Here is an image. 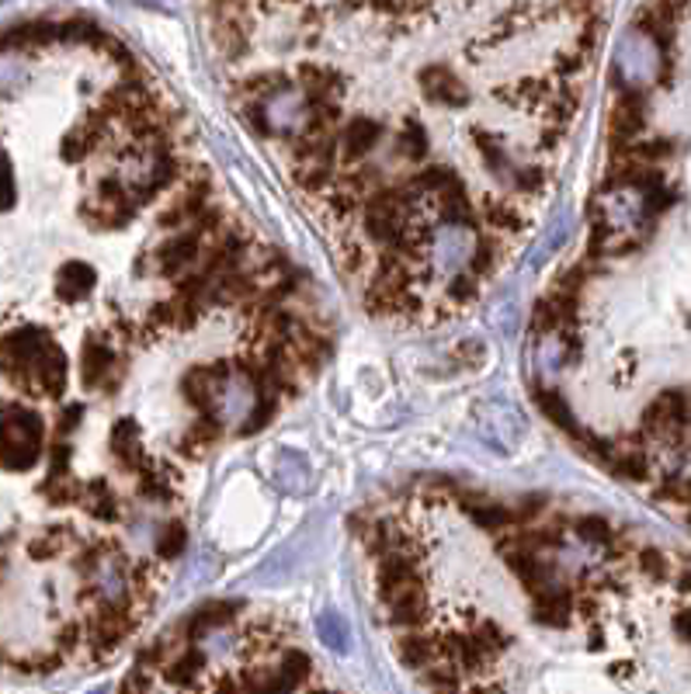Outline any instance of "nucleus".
<instances>
[{
    "label": "nucleus",
    "instance_id": "obj_1",
    "mask_svg": "<svg viewBox=\"0 0 691 694\" xmlns=\"http://www.w3.org/2000/svg\"><path fill=\"white\" fill-rule=\"evenodd\" d=\"M664 46L653 39L650 32H643L640 25H632L622 42H619V56H615V84L629 87V90H643L653 81L664 77Z\"/></svg>",
    "mask_w": 691,
    "mask_h": 694
},
{
    "label": "nucleus",
    "instance_id": "obj_2",
    "mask_svg": "<svg viewBox=\"0 0 691 694\" xmlns=\"http://www.w3.org/2000/svg\"><path fill=\"white\" fill-rule=\"evenodd\" d=\"M646 125V105L640 98V90H619V101L611 108L608 119V139H611V154L619 157L629 149V143H637V133H643Z\"/></svg>",
    "mask_w": 691,
    "mask_h": 694
},
{
    "label": "nucleus",
    "instance_id": "obj_3",
    "mask_svg": "<svg viewBox=\"0 0 691 694\" xmlns=\"http://www.w3.org/2000/svg\"><path fill=\"white\" fill-rule=\"evenodd\" d=\"M202 236L198 233H178V236H171V240H163L160 247L154 251V257H157V268H160V275H167V278H181L189 268H195L198 260H202Z\"/></svg>",
    "mask_w": 691,
    "mask_h": 694
},
{
    "label": "nucleus",
    "instance_id": "obj_4",
    "mask_svg": "<svg viewBox=\"0 0 691 694\" xmlns=\"http://www.w3.org/2000/svg\"><path fill=\"white\" fill-rule=\"evenodd\" d=\"M417 84L424 90V98L435 101V105H445V108L470 105V90H465V84L456 77V70H448V66H438V63L435 66H424Z\"/></svg>",
    "mask_w": 691,
    "mask_h": 694
},
{
    "label": "nucleus",
    "instance_id": "obj_5",
    "mask_svg": "<svg viewBox=\"0 0 691 694\" xmlns=\"http://www.w3.org/2000/svg\"><path fill=\"white\" fill-rule=\"evenodd\" d=\"M43 455V438L28 435L22 424L4 421V465L11 473H28Z\"/></svg>",
    "mask_w": 691,
    "mask_h": 694
},
{
    "label": "nucleus",
    "instance_id": "obj_6",
    "mask_svg": "<svg viewBox=\"0 0 691 694\" xmlns=\"http://www.w3.org/2000/svg\"><path fill=\"white\" fill-rule=\"evenodd\" d=\"M295 84L306 90V98L313 105H324V101H338L344 98V77L341 73H334L320 63H303L295 70Z\"/></svg>",
    "mask_w": 691,
    "mask_h": 694
},
{
    "label": "nucleus",
    "instance_id": "obj_7",
    "mask_svg": "<svg viewBox=\"0 0 691 694\" xmlns=\"http://www.w3.org/2000/svg\"><path fill=\"white\" fill-rule=\"evenodd\" d=\"M240 611H244V601H209V605H202L189 618V622H184V635H189L192 643H198L202 635H209L216 629H227Z\"/></svg>",
    "mask_w": 691,
    "mask_h": 694
},
{
    "label": "nucleus",
    "instance_id": "obj_8",
    "mask_svg": "<svg viewBox=\"0 0 691 694\" xmlns=\"http://www.w3.org/2000/svg\"><path fill=\"white\" fill-rule=\"evenodd\" d=\"M98 285V275L84 260H66V265L56 271V299L60 303H81Z\"/></svg>",
    "mask_w": 691,
    "mask_h": 694
},
{
    "label": "nucleus",
    "instance_id": "obj_9",
    "mask_svg": "<svg viewBox=\"0 0 691 694\" xmlns=\"http://www.w3.org/2000/svg\"><path fill=\"white\" fill-rule=\"evenodd\" d=\"M397 649H400V660H403L407 667H414V670H427V667L438 663L441 656H445V649H441V635H424V632H417V629H407V632L400 635Z\"/></svg>",
    "mask_w": 691,
    "mask_h": 694
},
{
    "label": "nucleus",
    "instance_id": "obj_10",
    "mask_svg": "<svg viewBox=\"0 0 691 694\" xmlns=\"http://www.w3.org/2000/svg\"><path fill=\"white\" fill-rule=\"evenodd\" d=\"M28 386L35 392H43V397H52V400L63 397V389H66V358H63V351L56 344L43 354V362L35 365Z\"/></svg>",
    "mask_w": 691,
    "mask_h": 694
},
{
    "label": "nucleus",
    "instance_id": "obj_11",
    "mask_svg": "<svg viewBox=\"0 0 691 694\" xmlns=\"http://www.w3.org/2000/svg\"><path fill=\"white\" fill-rule=\"evenodd\" d=\"M383 139V125L376 119H354L344 125L341 133V157L344 160H365L372 149H376V143Z\"/></svg>",
    "mask_w": 691,
    "mask_h": 694
},
{
    "label": "nucleus",
    "instance_id": "obj_12",
    "mask_svg": "<svg viewBox=\"0 0 691 694\" xmlns=\"http://www.w3.org/2000/svg\"><path fill=\"white\" fill-rule=\"evenodd\" d=\"M108 448L116 462L125 468V473H133V468H143V452H140V424L133 417H122L111 427V438Z\"/></svg>",
    "mask_w": 691,
    "mask_h": 694
},
{
    "label": "nucleus",
    "instance_id": "obj_13",
    "mask_svg": "<svg viewBox=\"0 0 691 694\" xmlns=\"http://www.w3.org/2000/svg\"><path fill=\"white\" fill-rule=\"evenodd\" d=\"M219 438H222V421H219L216 414H198V421L178 438V452H181L184 459L195 462V459H202L205 452H209V448H213Z\"/></svg>",
    "mask_w": 691,
    "mask_h": 694
},
{
    "label": "nucleus",
    "instance_id": "obj_14",
    "mask_svg": "<svg viewBox=\"0 0 691 694\" xmlns=\"http://www.w3.org/2000/svg\"><path fill=\"white\" fill-rule=\"evenodd\" d=\"M116 368V354L101 341V337H87L81 348V382L87 389H101L105 375Z\"/></svg>",
    "mask_w": 691,
    "mask_h": 694
},
{
    "label": "nucleus",
    "instance_id": "obj_15",
    "mask_svg": "<svg viewBox=\"0 0 691 694\" xmlns=\"http://www.w3.org/2000/svg\"><path fill=\"white\" fill-rule=\"evenodd\" d=\"M462 511L487 532H497V528H508V524H514V508H504V503H497L490 497H480V494L462 497Z\"/></svg>",
    "mask_w": 691,
    "mask_h": 694
},
{
    "label": "nucleus",
    "instance_id": "obj_16",
    "mask_svg": "<svg viewBox=\"0 0 691 694\" xmlns=\"http://www.w3.org/2000/svg\"><path fill=\"white\" fill-rule=\"evenodd\" d=\"M81 508L98 518V521H119V497L116 490L105 483V479H90L84 483V494H81Z\"/></svg>",
    "mask_w": 691,
    "mask_h": 694
},
{
    "label": "nucleus",
    "instance_id": "obj_17",
    "mask_svg": "<svg viewBox=\"0 0 691 694\" xmlns=\"http://www.w3.org/2000/svg\"><path fill=\"white\" fill-rule=\"evenodd\" d=\"M573 532L581 535V541H587V546H597V549H611V552H619V538L622 532L615 528V524L608 518H577L573 521Z\"/></svg>",
    "mask_w": 691,
    "mask_h": 694
},
{
    "label": "nucleus",
    "instance_id": "obj_18",
    "mask_svg": "<svg viewBox=\"0 0 691 694\" xmlns=\"http://www.w3.org/2000/svg\"><path fill=\"white\" fill-rule=\"evenodd\" d=\"M70 541H73V528H66V524H56V528H46V532H39L28 541V556L35 562L56 559V556H63L70 549Z\"/></svg>",
    "mask_w": 691,
    "mask_h": 694
},
{
    "label": "nucleus",
    "instance_id": "obj_19",
    "mask_svg": "<svg viewBox=\"0 0 691 694\" xmlns=\"http://www.w3.org/2000/svg\"><path fill=\"white\" fill-rule=\"evenodd\" d=\"M205 663V656L202 649H189V653H181L174 656V660H167L160 670H163V681L167 684H174V687H192V681L198 678V670Z\"/></svg>",
    "mask_w": 691,
    "mask_h": 694
},
{
    "label": "nucleus",
    "instance_id": "obj_20",
    "mask_svg": "<svg viewBox=\"0 0 691 694\" xmlns=\"http://www.w3.org/2000/svg\"><path fill=\"white\" fill-rule=\"evenodd\" d=\"M330 181H334V160H299L295 184L303 192H330Z\"/></svg>",
    "mask_w": 691,
    "mask_h": 694
},
{
    "label": "nucleus",
    "instance_id": "obj_21",
    "mask_svg": "<svg viewBox=\"0 0 691 694\" xmlns=\"http://www.w3.org/2000/svg\"><path fill=\"white\" fill-rule=\"evenodd\" d=\"M473 143L480 146L483 160H487V167H490V171H494L497 178H504V181L514 178V167H511L508 154H504V146L497 143V136H490L487 129H476V133H473Z\"/></svg>",
    "mask_w": 691,
    "mask_h": 694
},
{
    "label": "nucleus",
    "instance_id": "obj_22",
    "mask_svg": "<svg viewBox=\"0 0 691 694\" xmlns=\"http://www.w3.org/2000/svg\"><path fill=\"white\" fill-rule=\"evenodd\" d=\"M154 549H157V559H178L189 549V528H184V521H163Z\"/></svg>",
    "mask_w": 691,
    "mask_h": 694
},
{
    "label": "nucleus",
    "instance_id": "obj_23",
    "mask_svg": "<svg viewBox=\"0 0 691 694\" xmlns=\"http://www.w3.org/2000/svg\"><path fill=\"white\" fill-rule=\"evenodd\" d=\"M39 494L46 503H52V508H66V503H81V494H84V483H73L70 476H49Z\"/></svg>",
    "mask_w": 691,
    "mask_h": 694
},
{
    "label": "nucleus",
    "instance_id": "obj_24",
    "mask_svg": "<svg viewBox=\"0 0 691 694\" xmlns=\"http://www.w3.org/2000/svg\"><path fill=\"white\" fill-rule=\"evenodd\" d=\"M487 222L500 236H518L521 230H525V216H521L508 202H487Z\"/></svg>",
    "mask_w": 691,
    "mask_h": 694
},
{
    "label": "nucleus",
    "instance_id": "obj_25",
    "mask_svg": "<svg viewBox=\"0 0 691 694\" xmlns=\"http://www.w3.org/2000/svg\"><path fill=\"white\" fill-rule=\"evenodd\" d=\"M535 403L543 406V414H546L553 424H559L563 430H577V424H573V414H570V406H567V400L559 397L556 389H535Z\"/></svg>",
    "mask_w": 691,
    "mask_h": 694
},
{
    "label": "nucleus",
    "instance_id": "obj_26",
    "mask_svg": "<svg viewBox=\"0 0 691 694\" xmlns=\"http://www.w3.org/2000/svg\"><path fill=\"white\" fill-rule=\"evenodd\" d=\"M465 271L476 275V278L494 275L497 271V240H476L470 260H465Z\"/></svg>",
    "mask_w": 691,
    "mask_h": 694
},
{
    "label": "nucleus",
    "instance_id": "obj_27",
    "mask_svg": "<svg viewBox=\"0 0 691 694\" xmlns=\"http://www.w3.org/2000/svg\"><path fill=\"white\" fill-rule=\"evenodd\" d=\"M278 414V397H257V403L251 406V417H244L240 424V435H257V430H265Z\"/></svg>",
    "mask_w": 691,
    "mask_h": 694
},
{
    "label": "nucleus",
    "instance_id": "obj_28",
    "mask_svg": "<svg viewBox=\"0 0 691 694\" xmlns=\"http://www.w3.org/2000/svg\"><path fill=\"white\" fill-rule=\"evenodd\" d=\"M310 670H313V660L306 653H299V649H289L286 656H282V663H278V673H282V678L292 684V687H299L306 678H310Z\"/></svg>",
    "mask_w": 691,
    "mask_h": 694
},
{
    "label": "nucleus",
    "instance_id": "obj_29",
    "mask_svg": "<svg viewBox=\"0 0 691 694\" xmlns=\"http://www.w3.org/2000/svg\"><path fill=\"white\" fill-rule=\"evenodd\" d=\"M146 333H163V330H178V303L174 299H167V303H157L154 309L146 313L143 320Z\"/></svg>",
    "mask_w": 691,
    "mask_h": 694
},
{
    "label": "nucleus",
    "instance_id": "obj_30",
    "mask_svg": "<svg viewBox=\"0 0 691 694\" xmlns=\"http://www.w3.org/2000/svg\"><path fill=\"white\" fill-rule=\"evenodd\" d=\"M95 139H98V133H87V129H73V133H66L63 143H60L63 160H66V163H81V160L87 157V149H90V143H95Z\"/></svg>",
    "mask_w": 691,
    "mask_h": 694
},
{
    "label": "nucleus",
    "instance_id": "obj_31",
    "mask_svg": "<svg viewBox=\"0 0 691 694\" xmlns=\"http://www.w3.org/2000/svg\"><path fill=\"white\" fill-rule=\"evenodd\" d=\"M637 567L650 580H667L670 576V559L660 549H653V546H646V549L637 552Z\"/></svg>",
    "mask_w": 691,
    "mask_h": 694
},
{
    "label": "nucleus",
    "instance_id": "obj_32",
    "mask_svg": "<svg viewBox=\"0 0 691 694\" xmlns=\"http://www.w3.org/2000/svg\"><path fill=\"white\" fill-rule=\"evenodd\" d=\"M400 154L410 160H424L427 157V136L417 122H407L403 133H400Z\"/></svg>",
    "mask_w": 691,
    "mask_h": 694
},
{
    "label": "nucleus",
    "instance_id": "obj_33",
    "mask_svg": "<svg viewBox=\"0 0 691 694\" xmlns=\"http://www.w3.org/2000/svg\"><path fill=\"white\" fill-rule=\"evenodd\" d=\"M473 632L480 635V643H483V646H487V649H490L494 656H500L504 649H508V646H511V635H508V632H504L500 625H494V622H480V625H476Z\"/></svg>",
    "mask_w": 691,
    "mask_h": 694
},
{
    "label": "nucleus",
    "instance_id": "obj_34",
    "mask_svg": "<svg viewBox=\"0 0 691 694\" xmlns=\"http://www.w3.org/2000/svg\"><path fill=\"white\" fill-rule=\"evenodd\" d=\"M511 184L518 187V192L535 195V192H543V187H546V171H543V167H514Z\"/></svg>",
    "mask_w": 691,
    "mask_h": 694
},
{
    "label": "nucleus",
    "instance_id": "obj_35",
    "mask_svg": "<svg viewBox=\"0 0 691 694\" xmlns=\"http://www.w3.org/2000/svg\"><path fill=\"white\" fill-rule=\"evenodd\" d=\"M476 285H480V278H476V275H470V271H459L452 281H448V299H452L456 306L470 303V299L476 295Z\"/></svg>",
    "mask_w": 691,
    "mask_h": 694
},
{
    "label": "nucleus",
    "instance_id": "obj_36",
    "mask_svg": "<svg viewBox=\"0 0 691 694\" xmlns=\"http://www.w3.org/2000/svg\"><path fill=\"white\" fill-rule=\"evenodd\" d=\"M320 640L327 643V646H334V649H344L348 646V632H344V622L334 611H327L324 618H320Z\"/></svg>",
    "mask_w": 691,
    "mask_h": 694
},
{
    "label": "nucleus",
    "instance_id": "obj_37",
    "mask_svg": "<svg viewBox=\"0 0 691 694\" xmlns=\"http://www.w3.org/2000/svg\"><path fill=\"white\" fill-rule=\"evenodd\" d=\"M70 459H73V445L66 438H56L49 448V476H66Z\"/></svg>",
    "mask_w": 691,
    "mask_h": 694
},
{
    "label": "nucleus",
    "instance_id": "obj_38",
    "mask_svg": "<svg viewBox=\"0 0 691 694\" xmlns=\"http://www.w3.org/2000/svg\"><path fill=\"white\" fill-rule=\"evenodd\" d=\"M81 421H84V406H81V403L63 406V410H60V421H56V438L73 435V430L81 427Z\"/></svg>",
    "mask_w": 691,
    "mask_h": 694
},
{
    "label": "nucleus",
    "instance_id": "obj_39",
    "mask_svg": "<svg viewBox=\"0 0 691 694\" xmlns=\"http://www.w3.org/2000/svg\"><path fill=\"white\" fill-rule=\"evenodd\" d=\"M119 694H149V670H146V667H136V670L122 681Z\"/></svg>",
    "mask_w": 691,
    "mask_h": 694
},
{
    "label": "nucleus",
    "instance_id": "obj_40",
    "mask_svg": "<svg viewBox=\"0 0 691 694\" xmlns=\"http://www.w3.org/2000/svg\"><path fill=\"white\" fill-rule=\"evenodd\" d=\"M362 268H365V251L354 247V243H348V247H344V271L354 275V271H362Z\"/></svg>",
    "mask_w": 691,
    "mask_h": 694
},
{
    "label": "nucleus",
    "instance_id": "obj_41",
    "mask_svg": "<svg viewBox=\"0 0 691 694\" xmlns=\"http://www.w3.org/2000/svg\"><path fill=\"white\" fill-rule=\"evenodd\" d=\"M136 4H143L149 11H167V14L178 11V0H136Z\"/></svg>",
    "mask_w": 691,
    "mask_h": 694
},
{
    "label": "nucleus",
    "instance_id": "obj_42",
    "mask_svg": "<svg viewBox=\"0 0 691 694\" xmlns=\"http://www.w3.org/2000/svg\"><path fill=\"white\" fill-rule=\"evenodd\" d=\"M675 625H678V632L684 635V640H691V611H678Z\"/></svg>",
    "mask_w": 691,
    "mask_h": 694
},
{
    "label": "nucleus",
    "instance_id": "obj_43",
    "mask_svg": "<svg viewBox=\"0 0 691 694\" xmlns=\"http://www.w3.org/2000/svg\"><path fill=\"white\" fill-rule=\"evenodd\" d=\"M4 174H8V209L14 205V171H11V163L4 167Z\"/></svg>",
    "mask_w": 691,
    "mask_h": 694
},
{
    "label": "nucleus",
    "instance_id": "obj_44",
    "mask_svg": "<svg viewBox=\"0 0 691 694\" xmlns=\"http://www.w3.org/2000/svg\"><path fill=\"white\" fill-rule=\"evenodd\" d=\"M678 587H681V590H691V567H688V570L681 573V580H678Z\"/></svg>",
    "mask_w": 691,
    "mask_h": 694
},
{
    "label": "nucleus",
    "instance_id": "obj_45",
    "mask_svg": "<svg viewBox=\"0 0 691 694\" xmlns=\"http://www.w3.org/2000/svg\"><path fill=\"white\" fill-rule=\"evenodd\" d=\"M278 4H295V0H265V8H278Z\"/></svg>",
    "mask_w": 691,
    "mask_h": 694
},
{
    "label": "nucleus",
    "instance_id": "obj_46",
    "mask_svg": "<svg viewBox=\"0 0 691 694\" xmlns=\"http://www.w3.org/2000/svg\"><path fill=\"white\" fill-rule=\"evenodd\" d=\"M310 694H334V691H324V687H320V691H310Z\"/></svg>",
    "mask_w": 691,
    "mask_h": 694
}]
</instances>
